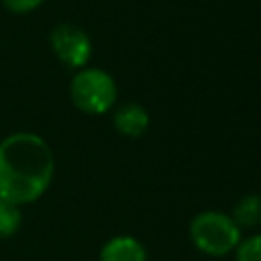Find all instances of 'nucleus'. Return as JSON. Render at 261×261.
<instances>
[{
    "label": "nucleus",
    "mask_w": 261,
    "mask_h": 261,
    "mask_svg": "<svg viewBox=\"0 0 261 261\" xmlns=\"http://www.w3.org/2000/svg\"><path fill=\"white\" fill-rule=\"evenodd\" d=\"M55 157L49 143L31 130L0 141V198L14 206L33 204L51 186Z\"/></svg>",
    "instance_id": "f257e3e1"
},
{
    "label": "nucleus",
    "mask_w": 261,
    "mask_h": 261,
    "mask_svg": "<svg viewBox=\"0 0 261 261\" xmlns=\"http://www.w3.org/2000/svg\"><path fill=\"white\" fill-rule=\"evenodd\" d=\"M190 239L202 253L210 257H224L237 249L241 241V228L228 214L218 210H204L192 218Z\"/></svg>",
    "instance_id": "f03ea898"
},
{
    "label": "nucleus",
    "mask_w": 261,
    "mask_h": 261,
    "mask_svg": "<svg viewBox=\"0 0 261 261\" xmlns=\"http://www.w3.org/2000/svg\"><path fill=\"white\" fill-rule=\"evenodd\" d=\"M116 96L114 77L100 67H82L69 82V98L86 114H106L114 106Z\"/></svg>",
    "instance_id": "7ed1b4c3"
},
{
    "label": "nucleus",
    "mask_w": 261,
    "mask_h": 261,
    "mask_svg": "<svg viewBox=\"0 0 261 261\" xmlns=\"http://www.w3.org/2000/svg\"><path fill=\"white\" fill-rule=\"evenodd\" d=\"M49 45L57 61L73 71L86 67L92 55V41L88 33L71 22H61L53 27L49 35Z\"/></svg>",
    "instance_id": "20e7f679"
},
{
    "label": "nucleus",
    "mask_w": 261,
    "mask_h": 261,
    "mask_svg": "<svg viewBox=\"0 0 261 261\" xmlns=\"http://www.w3.org/2000/svg\"><path fill=\"white\" fill-rule=\"evenodd\" d=\"M149 112L137 102L120 104L112 114L114 128L128 139H139L141 135H145V130L149 128Z\"/></svg>",
    "instance_id": "39448f33"
},
{
    "label": "nucleus",
    "mask_w": 261,
    "mask_h": 261,
    "mask_svg": "<svg viewBox=\"0 0 261 261\" xmlns=\"http://www.w3.org/2000/svg\"><path fill=\"white\" fill-rule=\"evenodd\" d=\"M100 261H147V249L135 237L118 234L104 243Z\"/></svg>",
    "instance_id": "423d86ee"
},
{
    "label": "nucleus",
    "mask_w": 261,
    "mask_h": 261,
    "mask_svg": "<svg viewBox=\"0 0 261 261\" xmlns=\"http://www.w3.org/2000/svg\"><path fill=\"white\" fill-rule=\"evenodd\" d=\"M230 218L239 228H253L261 224V196L257 194H247L237 200L232 206Z\"/></svg>",
    "instance_id": "0eeeda50"
},
{
    "label": "nucleus",
    "mask_w": 261,
    "mask_h": 261,
    "mask_svg": "<svg viewBox=\"0 0 261 261\" xmlns=\"http://www.w3.org/2000/svg\"><path fill=\"white\" fill-rule=\"evenodd\" d=\"M20 222H22L20 208L0 198V239H8L16 234L20 228Z\"/></svg>",
    "instance_id": "6e6552de"
},
{
    "label": "nucleus",
    "mask_w": 261,
    "mask_h": 261,
    "mask_svg": "<svg viewBox=\"0 0 261 261\" xmlns=\"http://www.w3.org/2000/svg\"><path fill=\"white\" fill-rule=\"evenodd\" d=\"M234 261H261V234L241 239L234 249Z\"/></svg>",
    "instance_id": "1a4fd4ad"
},
{
    "label": "nucleus",
    "mask_w": 261,
    "mask_h": 261,
    "mask_svg": "<svg viewBox=\"0 0 261 261\" xmlns=\"http://www.w3.org/2000/svg\"><path fill=\"white\" fill-rule=\"evenodd\" d=\"M2 6L12 14H29L37 10L45 0H0Z\"/></svg>",
    "instance_id": "9d476101"
}]
</instances>
